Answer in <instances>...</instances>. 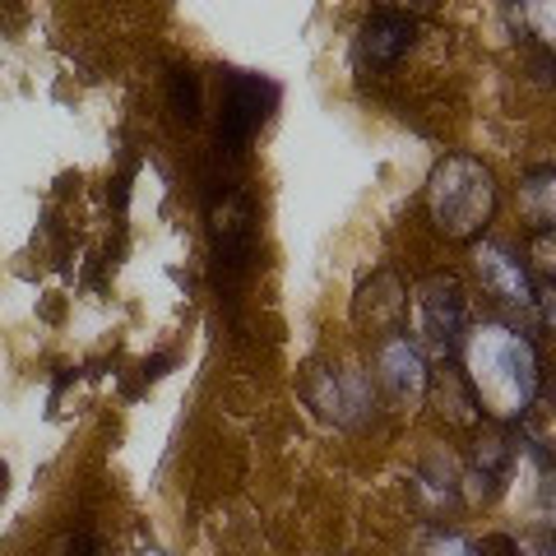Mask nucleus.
Returning a JSON list of instances; mask_svg holds the SVG:
<instances>
[{
  "mask_svg": "<svg viewBox=\"0 0 556 556\" xmlns=\"http://www.w3.org/2000/svg\"><path fill=\"white\" fill-rule=\"evenodd\" d=\"M538 380H543V371H538V353L525 334H515V329H482L473 339V380H468V390H473L478 408L486 399L506 417L529 413Z\"/></svg>",
  "mask_w": 556,
  "mask_h": 556,
  "instance_id": "obj_1",
  "label": "nucleus"
},
{
  "mask_svg": "<svg viewBox=\"0 0 556 556\" xmlns=\"http://www.w3.org/2000/svg\"><path fill=\"white\" fill-rule=\"evenodd\" d=\"M496 208V181L478 159L455 153L431 172V218L445 237H478Z\"/></svg>",
  "mask_w": 556,
  "mask_h": 556,
  "instance_id": "obj_2",
  "label": "nucleus"
},
{
  "mask_svg": "<svg viewBox=\"0 0 556 556\" xmlns=\"http://www.w3.org/2000/svg\"><path fill=\"white\" fill-rule=\"evenodd\" d=\"M278 102V84L265 75H251V70H237L228 75V98H223V121H218V149L241 153L251 144V135L265 126V116Z\"/></svg>",
  "mask_w": 556,
  "mask_h": 556,
  "instance_id": "obj_3",
  "label": "nucleus"
},
{
  "mask_svg": "<svg viewBox=\"0 0 556 556\" xmlns=\"http://www.w3.org/2000/svg\"><path fill=\"white\" fill-rule=\"evenodd\" d=\"M464 288L450 274H437L417 288V329H422V343L431 353H459L464 348Z\"/></svg>",
  "mask_w": 556,
  "mask_h": 556,
  "instance_id": "obj_4",
  "label": "nucleus"
},
{
  "mask_svg": "<svg viewBox=\"0 0 556 556\" xmlns=\"http://www.w3.org/2000/svg\"><path fill=\"white\" fill-rule=\"evenodd\" d=\"M208 232H214V255L218 265H228L232 274H241L255 255V214L251 200L241 190H223V200L208 214Z\"/></svg>",
  "mask_w": 556,
  "mask_h": 556,
  "instance_id": "obj_5",
  "label": "nucleus"
},
{
  "mask_svg": "<svg viewBox=\"0 0 556 556\" xmlns=\"http://www.w3.org/2000/svg\"><path fill=\"white\" fill-rule=\"evenodd\" d=\"M413 20L408 14H399V10H376V14H367L362 20V28H357V65L362 70H386V65H394L404 51L413 47Z\"/></svg>",
  "mask_w": 556,
  "mask_h": 556,
  "instance_id": "obj_6",
  "label": "nucleus"
},
{
  "mask_svg": "<svg viewBox=\"0 0 556 556\" xmlns=\"http://www.w3.org/2000/svg\"><path fill=\"white\" fill-rule=\"evenodd\" d=\"M478 269H482V283L496 292L506 306H533V278L506 247H482L478 251Z\"/></svg>",
  "mask_w": 556,
  "mask_h": 556,
  "instance_id": "obj_7",
  "label": "nucleus"
},
{
  "mask_svg": "<svg viewBox=\"0 0 556 556\" xmlns=\"http://www.w3.org/2000/svg\"><path fill=\"white\" fill-rule=\"evenodd\" d=\"M380 371H386V386L399 399H417L427 390V367H422V353L408 343V339H390L380 348Z\"/></svg>",
  "mask_w": 556,
  "mask_h": 556,
  "instance_id": "obj_8",
  "label": "nucleus"
},
{
  "mask_svg": "<svg viewBox=\"0 0 556 556\" xmlns=\"http://www.w3.org/2000/svg\"><path fill=\"white\" fill-rule=\"evenodd\" d=\"M172 112L181 121L200 116V79L190 75V70H172Z\"/></svg>",
  "mask_w": 556,
  "mask_h": 556,
  "instance_id": "obj_9",
  "label": "nucleus"
},
{
  "mask_svg": "<svg viewBox=\"0 0 556 556\" xmlns=\"http://www.w3.org/2000/svg\"><path fill=\"white\" fill-rule=\"evenodd\" d=\"M525 195H529V204H533V228H547L552 223V167H538L533 177H529V186H525Z\"/></svg>",
  "mask_w": 556,
  "mask_h": 556,
  "instance_id": "obj_10",
  "label": "nucleus"
},
{
  "mask_svg": "<svg viewBox=\"0 0 556 556\" xmlns=\"http://www.w3.org/2000/svg\"><path fill=\"white\" fill-rule=\"evenodd\" d=\"M431 556H478V547L464 543V538H437V543H431Z\"/></svg>",
  "mask_w": 556,
  "mask_h": 556,
  "instance_id": "obj_11",
  "label": "nucleus"
}]
</instances>
